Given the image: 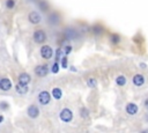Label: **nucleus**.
I'll use <instances>...</instances> for the list:
<instances>
[{
	"label": "nucleus",
	"instance_id": "nucleus-2",
	"mask_svg": "<svg viewBox=\"0 0 148 133\" xmlns=\"http://www.w3.org/2000/svg\"><path fill=\"white\" fill-rule=\"evenodd\" d=\"M59 117L61 119V121L64 123H71L73 120V111L68 108H64L60 113H59Z\"/></svg>",
	"mask_w": 148,
	"mask_h": 133
},
{
	"label": "nucleus",
	"instance_id": "nucleus-30",
	"mask_svg": "<svg viewBox=\"0 0 148 133\" xmlns=\"http://www.w3.org/2000/svg\"><path fill=\"white\" fill-rule=\"evenodd\" d=\"M2 120H3V117H2V116H0V123H1Z\"/></svg>",
	"mask_w": 148,
	"mask_h": 133
},
{
	"label": "nucleus",
	"instance_id": "nucleus-5",
	"mask_svg": "<svg viewBox=\"0 0 148 133\" xmlns=\"http://www.w3.org/2000/svg\"><path fill=\"white\" fill-rule=\"evenodd\" d=\"M51 101V94L46 90H43L38 94V102L42 104V105H46L49 104Z\"/></svg>",
	"mask_w": 148,
	"mask_h": 133
},
{
	"label": "nucleus",
	"instance_id": "nucleus-19",
	"mask_svg": "<svg viewBox=\"0 0 148 133\" xmlns=\"http://www.w3.org/2000/svg\"><path fill=\"white\" fill-rule=\"evenodd\" d=\"M87 86L89 88H96L97 87V80L95 77H89L87 80Z\"/></svg>",
	"mask_w": 148,
	"mask_h": 133
},
{
	"label": "nucleus",
	"instance_id": "nucleus-9",
	"mask_svg": "<svg viewBox=\"0 0 148 133\" xmlns=\"http://www.w3.org/2000/svg\"><path fill=\"white\" fill-rule=\"evenodd\" d=\"M10 88H12V82H10V80H9L8 77H2V79L0 80V89H1L2 91H8V90H10Z\"/></svg>",
	"mask_w": 148,
	"mask_h": 133
},
{
	"label": "nucleus",
	"instance_id": "nucleus-27",
	"mask_svg": "<svg viewBox=\"0 0 148 133\" xmlns=\"http://www.w3.org/2000/svg\"><path fill=\"white\" fill-rule=\"evenodd\" d=\"M39 6H40V8H43V10H46V9H47V3H46L45 1H42Z\"/></svg>",
	"mask_w": 148,
	"mask_h": 133
},
{
	"label": "nucleus",
	"instance_id": "nucleus-20",
	"mask_svg": "<svg viewBox=\"0 0 148 133\" xmlns=\"http://www.w3.org/2000/svg\"><path fill=\"white\" fill-rule=\"evenodd\" d=\"M88 116H89L88 109L87 108H81L80 109V117L81 118H88Z\"/></svg>",
	"mask_w": 148,
	"mask_h": 133
},
{
	"label": "nucleus",
	"instance_id": "nucleus-23",
	"mask_svg": "<svg viewBox=\"0 0 148 133\" xmlns=\"http://www.w3.org/2000/svg\"><path fill=\"white\" fill-rule=\"evenodd\" d=\"M60 60H61V67H62V68H67V66H68L67 57H65V54H64V57H62V58H60Z\"/></svg>",
	"mask_w": 148,
	"mask_h": 133
},
{
	"label": "nucleus",
	"instance_id": "nucleus-13",
	"mask_svg": "<svg viewBox=\"0 0 148 133\" xmlns=\"http://www.w3.org/2000/svg\"><path fill=\"white\" fill-rule=\"evenodd\" d=\"M17 79H18V82L20 83H23V84H28L31 81V76L28 73H21Z\"/></svg>",
	"mask_w": 148,
	"mask_h": 133
},
{
	"label": "nucleus",
	"instance_id": "nucleus-1",
	"mask_svg": "<svg viewBox=\"0 0 148 133\" xmlns=\"http://www.w3.org/2000/svg\"><path fill=\"white\" fill-rule=\"evenodd\" d=\"M64 36L66 39H69V40H75V39H79L80 38V34L76 29H74L73 27H68L64 30Z\"/></svg>",
	"mask_w": 148,
	"mask_h": 133
},
{
	"label": "nucleus",
	"instance_id": "nucleus-21",
	"mask_svg": "<svg viewBox=\"0 0 148 133\" xmlns=\"http://www.w3.org/2000/svg\"><path fill=\"white\" fill-rule=\"evenodd\" d=\"M62 54H65V53H64V50H61V49H58V50L56 51V61H59Z\"/></svg>",
	"mask_w": 148,
	"mask_h": 133
},
{
	"label": "nucleus",
	"instance_id": "nucleus-26",
	"mask_svg": "<svg viewBox=\"0 0 148 133\" xmlns=\"http://www.w3.org/2000/svg\"><path fill=\"white\" fill-rule=\"evenodd\" d=\"M8 109V103L7 102H1L0 103V110H6Z\"/></svg>",
	"mask_w": 148,
	"mask_h": 133
},
{
	"label": "nucleus",
	"instance_id": "nucleus-25",
	"mask_svg": "<svg viewBox=\"0 0 148 133\" xmlns=\"http://www.w3.org/2000/svg\"><path fill=\"white\" fill-rule=\"evenodd\" d=\"M72 52V46L71 45H66L65 46V50H64V53L65 54H69Z\"/></svg>",
	"mask_w": 148,
	"mask_h": 133
},
{
	"label": "nucleus",
	"instance_id": "nucleus-6",
	"mask_svg": "<svg viewBox=\"0 0 148 133\" xmlns=\"http://www.w3.org/2000/svg\"><path fill=\"white\" fill-rule=\"evenodd\" d=\"M28 20H29V22H30L31 24H39L40 21H42V16H40V14H39L38 12L32 10V12L29 13Z\"/></svg>",
	"mask_w": 148,
	"mask_h": 133
},
{
	"label": "nucleus",
	"instance_id": "nucleus-8",
	"mask_svg": "<svg viewBox=\"0 0 148 133\" xmlns=\"http://www.w3.org/2000/svg\"><path fill=\"white\" fill-rule=\"evenodd\" d=\"M27 113H28V116H29L30 118L35 119V118H37V117L39 116V109H38L37 105L31 104V105H29V108L27 109Z\"/></svg>",
	"mask_w": 148,
	"mask_h": 133
},
{
	"label": "nucleus",
	"instance_id": "nucleus-12",
	"mask_svg": "<svg viewBox=\"0 0 148 133\" xmlns=\"http://www.w3.org/2000/svg\"><path fill=\"white\" fill-rule=\"evenodd\" d=\"M28 84H23V83H17L16 86H15V90H16V93L17 94H20V95H24V94H27L28 93Z\"/></svg>",
	"mask_w": 148,
	"mask_h": 133
},
{
	"label": "nucleus",
	"instance_id": "nucleus-14",
	"mask_svg": "<svg viewBox=\"0 0 148 133\" xmlns=\"http://www.w3.org/2000/svg\"><path fill=\"white\" fill-rule=\"evenodd\" d=\"M49 22L50 24H58L60 22V16L58 15V13H52L50 16H49Z\"/></svg>",
	"mask_w": 148,
	"mask_h": 133
},
{
	"label": "nucleus",
	"instance_id": "nucleus-10",
	"mask_svg": "<svg viewBox=\"0 0 148 133\" xmlns=\"http://www.w3.org/2000/svg\"><path fill=\"white\" fill-rule=\"evenodd\" d=\"M126 113L127 114H130V116H134V114H136V112H138V110H139V108H138V105L135 104V103H127V105H126Z\"/></svg>",
	"mask_w": 148,
	"mask_h": 133
},
{
	"label": "nucleus",
	"instance_id": "nucleus-29",
	"mask_svg": "<svg viewBox=\"0 0 148 133\" xmlns=\"http://www.w3.org/2000/svg\"><path fill=\"white\" fill-rule=\"evenodd\" d=\"M140 66H141V67H142V68H143V69H145V68H146V65H145V64H141V65H140Z\"/></svg>",
	"mask_w": 148,
	"mask_h": 133
},
{
	"label": "nucleus",
	"instance_id": "nucleus-22",
	"mask_svg": "<svg viewBox=\"0 0 148 133\" xmlns=\"http://www.w3.org/2000/svg\"><path fill=\"white\" fill-rule=\"evenodd\" d=\"M6 7L12 9L15 7V0H6Z\"/></svg>",
	"mask_w": 148,
	"mask_h": 133
},
{
	"label": "nucleus",
	"instance_id": "nucleus-3",
	"mask_svg": "<svg viewBox=\"0 0 148 133\" xmlns=\"http://www.w3.org/2000/svg\"><path fill=\"white\" fill-rule=\"evenodd\" d=\"M32 38H34L35 43L42 44V43H44V42L46 40V34H45L44 30L37 29V30H35V32H34V35H32Z\"/></svg>",
	"mask_w": 148,
	"mask_h": 133
},
{
	"label": "nucleus",
	"instance_id": "nucleus-28",
	"mask_svg": "<svg viewBox=\"0 0 148 133\" xmlns=\"http://www.w3.org/2000/svg\"><path fill=\"white\" fill-rule=\"evenodd\" d=\"M143 105H145V108L148 110V98H146V99H145V103H143Z\"/></svg>",
	"mask_w": 148,
	"mask_h": 133
},
{
	"label": "nucleus",
	"instance_id": "nucleus-4",
	"mask_svg": "<svg viewBox=\"0 0 148 133\" xmlns=\"http://www.w3.org/2000/svg\"><path fill=\"white\" fill-rule=\"evenodd\" d=\"M40 56H42V58L45 59V60L51 59L52 56H53V50H52V47H51L50 45H43V46L40 47Z\"/></svg>",
	"mask_w": 148,
	"mask_h": 133
},
{
	"label": "nucleus",
	"instance_id": "nucleus-18",
	"mask_svg": "<svg viewBox=\"0 0 148 133\" xmlns=\"http://www.w3.org/2000/svg\"><path fill=\"white\" fill-rule=\"evenodd\" d=\"M120 36L118 35V34H111L110 35V42L112 43V44H114V45H117V44H119L120 43Z\"/></svg>",
	"mask_w": 148,
	"mask_h": 133
},
{
	"label": "nucleus",
	"instance_id": "nucleus-17",
	"mask_svg": "<svg viewBox=\"0 0 148 133\" xmlns=\"http://www.w3.org/2000/svg\"><path fill=\"white\" fill-rule=\"evenodd\" d=\"M116 84H117L118 87L125 86V84H126V77H125L124 75H118V76L116 77Z\"/></svg>",
	"mask_w": 148,
	"mask_h": 133
},
{
	"label": "nucleus",
	"instance_id": "nucleus-16",
	"mask_svg": "<svg viewBox=\"0 0 148 133\" xmlns=\"http://www.w3.org/2000/svg\"><path fill=\"white\" fill-rule=\"evenodd\" d=\"M92 34L94 35H101V34H103V31H104V28L101 25V24H95V25H92Z\"/></svg>",
	"mask_w": 148,
	"mask_h": 133
},
{
	"label": "nucleus",
	"instance_id": "nucleus-15",
	"mask_svg": "<svg viewBox=\"0 0 148 133\" xmlns=\"http://www.w3.org/2000/svg\"><path fill=\"white\" fill-rule=\"evenodd\" d=\"M54 99H60L61 97H62V90L60 89V88H53L52 89V95H51Z\"/></svg>",
	"mask_w": 148,
	"mask_h": 133
},
{
	"label": "nucleus",
	"instance_id": "nucleus-24",
	"mask_svg": "<svg viewBox=\"0 0 148 133\" xmlns=\"http://www.w3.org/2000/svg\"><path fill=\"white\" fill-rule=\"evenodd\" d=\"M51 72H52V73H58V72H59V64H58V61H56V62L52 65Z\"/></svg>",
	"mask_w": 148,
	"mask_h": 133
},
{
	"label": "nucleus",
	"instance_id": "nucleus-11",
	"mask_svg": "<svg viewBox=\"0 0 148 133\" xmlns=\"http://www.w3.org/2000/svg\"><path fill=\"white\" fill-rule=\"evenodd\" d=\"M132 81H133V84H134L135 87H141V86H143V83H145V76H143L142 74H135V75L133 76Z\"/></svg>",
	"mask_w": 148,
	"mask_h": 133
},
{
	"label": "nucleus",
	"instance_id": "nucleus-7",
	"mask_svg": "<svg viewBox=\"0 0 148 133\" xmlns=\"http://www.w3.org/2000/svg\"><path fill=\"white\" fill-rule=\"evenodd\" d=\"M47 73H49V67H47V65H45V64L38 65V66L35 67V74H36L37 76H39V77H43V76L47 75Z\"/></svg>",
	"mask_w": 148,
	"mask_h": 133
}]
</instances>
